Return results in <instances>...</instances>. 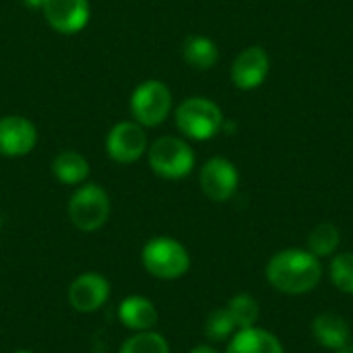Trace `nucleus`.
<instances>
[{
  "label": "nucleus",
  "instance_id": "1",
  "mask_svg": "<svg viewBox=\"0 0 353 353\" xmlns=\"http://www.w3.org/2000/svg\"><path fill=\"white\" fill-rule=\"evenodd\" d=\"M267 281L281 294L300 296L312 292L323 279L321 259L310 250L290 248L277 252L267 265Z\"/></svg>",
  "mask_w": 353,
  "mask_h": 353
},
{
  "label": "nucleus",
  "instance_id": "2",
  "mask_svg": "<svg viewBox=\"0 0 353 353\" xmlns=\"http://www.w3.org/2000/svg\"><path fill=\"white\" fill-rule=\"evenodd\" d=\"M141 261H143V267L149 275L163 279V281L180 279L190 269L188 250L178 240L168 238V236H159V238L149 240L143 246Z\"/></svg>",
  "mask_w": 353,
  "mask_h": 353
},
{
  "label": "nucleus",
  "instance_id": "3",
  "mask_svg": "<svg viewBox=\"0 0 353 353\" xmlns=\"http://www.w3.org/2000/svg\"><path fill=\"white\" fill-rule=\"evenodd\" d=\"M221 108L207 97H188L176 108L178 130L192 141H209L223 126Z\"/></svg>",
  "mask_w": 353,
  "mask_h": 353
},
{
  "label": "nucleus",
  "instance_id": "4",
  "mask_svg": "<svg viewBox=\"0 0 353 353\" xmlns=\"http://www.w3.org/2000/svg\"><path fill=\"white\" fill-rule=\"evenodd\" d=\"M151 170L165 180H182L194 168V151L178 137H161L149 147Z\"/></svg>",
  "mask_w": 353,
  "mask_h": 353
},
{
  "label": "nucleus",
  "instance_id": "5",
  "mask_svg": "<svg viewBox=\"0 0 353 353\" xmlns=\"http://www.w3.org/2000/svg\"><path fill=\"white\" fill-rule=\"evenodd\" d=\"M68 217L81 232H97L110 217V196L97 184H83L68 201Z\"/></svg>",
  "mask_w": 353,
  "mask_h": 353
},
{
  "label": "nucleus",
  "instance_id": "6",
  "mask_svg": "<svg viewBox=\"0 0 353 353\" xmlns=\"http://www.w3.org/2000/svg\"><path fill=\"white\" fill-rule=\"evenodd\" d=\"M172 110V91L161 81L141 83L130 97V112L141 126H159Z\"/></svg>",
  "mask_w": 353,
  "mask_h": 353
},
{
  "label": "nucleus",
  "instance_id": "7",
  "mask_svg": "<svg viewBox=\"0 0 353 353\" xmlns=\"http://www.w3.org/2000/svg\"><path fill=\"white\" fill-rule=\"evenodd\" d=\"M147 132L139 122H118L105 139V151L116 163H132L147 151Z\"/></svg>",
  "mask_w": 353,
  "mask_h": 353
},
{
  "label": "nucleus",
  "instance_id": "8",
  "mask_svg": "<svg viewBox=\"0 0 353 353\" xmlns=\"http://www.w3.org/2000/svg\"><path fill=\"white\" fill-rule=\"evenodd\" d=\"M201 190L205 192L207 199L213 203H225L230 201L236 190H238V170L236 165L225 159V157H211L203 168H201Z\"/></svg>",
  "mask_w": 353,
  "mask_h": 353
},
{
  "label": "nucleus",
  "instance_id": "9",
  "mask_svg": "<svg viewBox=\"0 0 353 353\" xmlns=\"http://www.w3.org/2000/svg\"><path fill=\"white\" fill-rule=\"evenodd\" d=\"M41 12L46 23L64 35H72L85 29L91 17L89 0H46Z\"/></svg>",
  "mask_w": 353,
  "mask_h": 353
},
{
  "label": "nucleus",
  "instance_id": "10",
  "mask_svg": "<svg viewBox=\"0 0 353 353\" xmlns=\"http://www.w3.org/2000/svg\"><path fill=\"white\" fill-rule=\"evenodd\" d=\"M271 70V58L265 48L248 46L244 48L232 64V81L242 91L259 89Z\"/></svg>",
  "mask_w": 353,
  "mask_h": 353
},
{
  "label": "nucleus",
  "instance_id": "11",
  "mask_svg": "<svg viewBox=\"0 0 353 353\" xmlns=\"http://www.w3.org/2000/svg\"><path fill=\"white\" fill-rule=\"evenodd\" d=\"M110 298V283L99 273H81L68 288V302L77 312H97Z\"/></svg>",
  "mask_w": 353,
  "mask_h": 353
},
{
  "label": "nucleus",
  "instance_id": "12",
  "mask_svg": "<svg viewBox=\"0 0 353 353\" xmlns=\"http://www.w3.org/2000/svg\"><path fill=\"white\" fill-rule=\"evenodd\" d=\"M37 145V130L31 120L23 116L0 118V155L23 157Z\"/></svg>",
  "mask_w": 353,
  "mask_h": 353
},
{
  "label": "nucleus",
  "instance_id": "13",
  "mask_svg": "<svg viewBox=\"0 0 353 353\" xmlns=\"http://www.w3.org/2000/svg\"><path fill=\"white\" fill-rule=\"evenodd\" d=\"M118 319L126 329L141 333V331H151L157 325L159 314L151 300L143 296H128L118 306Z\"/></svg>",
  "mask_w": 353,
  "mask_h": 353
},
{
  "label": "nucleus",
  "instance_id": "14",
  "mask_svg": "<svg viewBox=\"0 0 353 353\" xmlns=\"http://www.w3.org/2000/svg\"><path fill=\"white\" fill-rule=\"evenodd\" d=\"M225 353H283L279 339L259 327L240 329L228 343Z\"/></svg>",
  "mask_w": 353,
  "mask_h": 353
},
{
  "label": "nucleus",
  "instance_id": "15",
  "mask_svg": "<svg viewBox=\"0 0 353 353\" xmlns=\"http://www.w3.org/2000/svg\"><path fill=\"white\" fill-rule=\"evenodd\" d=\"M312 333H314V339L327 350L339 352L341 347L350 343V325L345 323L343 316L335 312L319 314L312 323Z\"/></svg>",
  "mask_w": 353,
  "mask_h": 353
},
{
  "label": "nucleus",
  "instance_id": "16",
  "mask_svg": "<svg viewBox=\"0 0 353 353\" xmlns=\"http://www.w3.org/2000/svg\"><path fill=\"white\" fill-rule=\"evenodd\" d=\"M52 174L60 184H83L89 176V163L77 151H62L52 161Z\"/></svg>",
  "mask_w": 353,
  "mask_h": 353
},
{
  "label": "nucleus",
  "instance_id": "17",
  "mask_svg": "<svg viewBox=\"0 0 353 353\" xmlns=\"http://www.w3.org/2000/svg\"><path fill=\"white\" fill-rule=\"evenodd\" d=\"M182 56L186 64H190L196 70H209L217 64L219 60V50L217 43L205 35H190L186 37L182 46Z\"/></svg>",
  "mask_w": 353,
  "mask_h": 353
},
{
  "label": "nucleus",
  "instance_id": "18",
  "mask_svg": "<svg viewBox=\"0 0 353 353\" xmlns=\"http://www.w3.org/2000/svg\"><path fill=\"white\" fill-rule=\"evenodd\" d=\"M341 242V234L333 223H319L308 236V248L314 256H331Z\"/></svg>",
  "mask_w": 353,
  "mask_h": 353
},
{
  "label": "nucleus",
  "instance_id": "19",
  "mask_svg": "<svg viewBox=\"0 0 353 353\" xmlns=\"http://www.w3.org/2000/svg\"><path fill=\"white\" fill-rule=\"evenodd\" d=\"M228 312L232 314L236 329H250L254 327V323L259 321V304L252 296L248 294H240L234 296L228 304Z\"/></svg>",
  "mask_w": 353,
  "mask_h": 353
},
{
  "label": "nucleus",
  "instance_id": "20",
  "mask_svg": "<svg viewBox=\"0 0 353 353\" xmlns=\"http://www.w3.org/2000/svg\"><path fill=\"white\" fill-rule=\"evenodd\" d=\"M118 353H170V345L163 335L155 331H141L126 339Z\"/></svg>",
  "mask_w": 353,
  "mask_h": 353
},
{
  "label": "nucleus",
  "instance_id": "21",
  "mask_svg": "<svg viewBox=\"0 0 353 353\" xmlns=\"http://www.w3.org/2000/svg\"><path fill=\"white\" fill-rule=\"evenodd\" d=\"M234 331H236V323H234L232 314L228 312V308L213 310V312L207 316L205 335H207L211 341H223V339H228Z\"/></svg>",
  "mask_w": 353,
  "mask_h": 353
},
{
  "label": "nucleus",
  "instance_id": "22",
  "mask_svg": "<svg viewBox=\"0 0 353 353\" xmlns=\"http://www.w3.org/2000/svg\"><path fill=\"white\" fill-rule=\"evenodd\" d=\"M331 279L343 294H353V252H343L333 259Z\"/></svg>",
  "mask_w": 353,
  "mask_h": 353
},
{
  "label": "nucleus",
  "instance_id": "23",
  "mask_svg": "<svg viewBox=\"0 0 353 353\" xmlns=\"http://www.w3.org/2000/svg\"><path fill=\"white\" fill-rule=\"evenodd\" d=\"M23 2H25V6H29V8H41L46 0H23Z\"/></svg>",
  "mask_w": 353,
  "mask_h": 353
},
{
  "label": "nucleus",
  "instance_id": "24",
  "mask_svg": "<svg viewBox=\"0 0 353 353\" xmlns=\"http://www.w3.org/2000/svg\"><path fill=\"white\" fill-rule=\"evenodd\" d=\"M188 353H217L213 347H209V345H199V347H194L192 352Z\"/></svg>",
  "mask_w": 353,
  "mask_h": 353
},
{
  "label": "nucleus",
  "instance_id": "25",
  "mask_svg": "<svg viewBox=\"0 0 353 353\" xmlns=\"http://www.w3.org/2000/svg\"><path fill=\"white\" fill-rule=\"evenodd\" d=\"M14 353H35V352H29V350H19V352Z\"/></svg>",
  "mask_w": 353,
  "mask_h": 353
},
{
  "label": "nucleus",
  "instance_id": "26",
  "mask_svg": "<svg viewBox=\"0 0 353 353\" xmlns=\"http://www.w3.org/2000/svg\"><path fill=\"white\" fill-rule=\"evenodd\" d=\"M0 230H2V219H0Z\"/></svg>",
  "mask_w": 353,
  "mask_h": 353
}]
</instances>
